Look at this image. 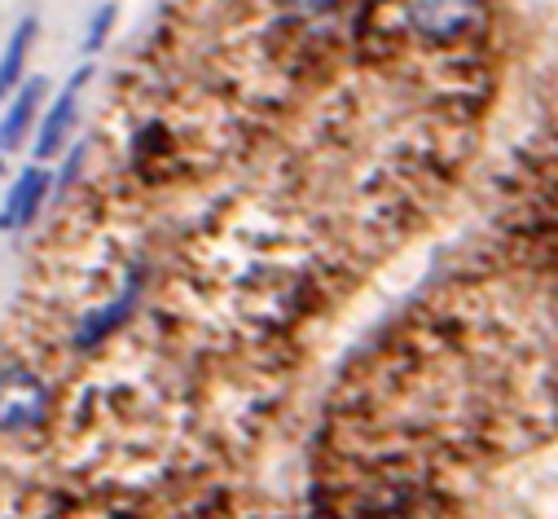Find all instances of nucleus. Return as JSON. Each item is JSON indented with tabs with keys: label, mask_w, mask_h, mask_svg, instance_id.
I'll return each instance as SVG.
<instances>
[{
	"label": "nucleus",
	"mask_w": 558,
	"mask_h": 519,
	"mask_svg": "<svg viewBox=\"0 0 558 519\" xmlns=\"http://www.w3.org/2000/svg\"><path fill=\"white\" fill-rule=\"evenodd\" d=\"M0 168H5V150H0Z\"/></svg>",
	"instance_id": "obj_10"
},
{
	"label": "nucleus",
	"mask_w": 558,
	"mask_h": 519,
	"mask_svg": "<svg viewBox=\"0 0 558 519\" xmlns=\"http://www.w3.org/2000/svg\"><path fill=\"white\" fill-rule=\"evenodd\" d=\"M484 14V0H404V27L417 40L449 45L466 36Z\"/></svg>",
	"instance_id": "obj_2"
},
{
	"label": "nucleus",
	"mask_w": 558,
	"mask_h": 519,
	"mask_svg": "<svg viewBox=\"0 0 558 519\" xmlns=\"http://www.w3.org/2000/svg\"><path fill=\"white\" fill-rule=\"evenodd\" d=\"M136 300H142V269H136L128 282H123V291L110 300V304H101V309H93V313H84L80 322H75V335H71V348L75 352H93V348H101L132 313H136Z\"/></svg>",
	"instance_id": "obj_4"
},
{
	"label": "nucleus",
	"mask_w": 558,
	"mask_h": 519,
	"mask_svg": "<svg viewBox=\"0 0 558 519\" xmlns=\"http://www.w3.org/2000/svg\"><path fill=\"white\" fill-rule=\"evenodd\" d=\"M49 414H53V393L36 370L27 365L0 370V432L5 436L36 432L49 423Z\"/></svg>",
	"instance_id": "obj_1"
},
{
	"label": "nucleus",
	"mask_w": 558,
	"mask_h": 519,
	"mask_svg": "<svg viewBox=\"0 0 558 519\" xmlns=\"http://www.w3.org/2000/svg\"><path fill=\"white\" fill-rule=\"evenodd\" d=\"M88 80H93V67H88V62H84V67H75V71H71V80L58 88L53 106L40 114V128H36V146H32L40 164L66 150V142H71V128H75V114H80V93L88 88Z\"/></svg>",
	"instance_id": "obj_3"
},
{
	"label": "nucleus",
	"mask_w": 558,
	"mask_h": 519,
	"mask_svg": "<svg viewBox=\"0 0 558 519\" xmlns=\"http://www.w3.org/2000/svg\"><path fill=\"white\" fill-rule=\"evenodd\" d=\"M45 93H49V80L45 75H27L19 84V93L10 97V110L0 114V150H19L27 142V133L40 119V106H45Z\"/></svg>",
	"instance_id": "obj_6"
},
{
	"label": "nucleus",
	"mask_w": 558,
	"mask_h": 519,
	"mask_svg": "<svg viewBox=\"0 0 558 519\" xmlns=\"http://www.w3.org/2000/svg\"><path fill=\"white\" fill-rule=\"evenodd\" d=\"M49 198H53V172L36 159L32 168L19 172V181H14L10 194H5V203H0V233L27 229V225L40 216V207H45Z\"/></svg>",
	"instance_id": "obj_5"
},
{
	"label": "nucleus",
	"mask_w": 558,
	"mask_h": 519,
	"mask_svg": "<svg viewBox=\"0 0 558 519\" xmlns=\"http://www.w3.org/2000/svg\"><path fill=\"white\" fill-rule=\"evenodd\" d=\"M119 10L114 5H97V14L88 19V36H84V53H97L106 40H110V27H114Z\"/></svg>",
	"instance_id": "obj_9"
},
{
	"label": "nucleus",
	"mask_w": 558,
	"mask_h": 519,
	"mask_svg": "<svg viewBox=\"0 0 558 519\" xmlns=\"http://www.w3.org/2000/svg\"><path fill=\"white\" fill-rule=\"evenodd\" d=\"M84 164H88V142L66 146V155H62V164H58V172H53V198H66V194H71V185L80 181Z\"/></svg>",
	"instance_id": "obj_8"
},
{
	"label": "nucleus",
	"mask_w": 558,
	"mask_h": 519,
	"mask_svg": "<svg viewBox=\"0 0 558 519\" xmlns=\"http://www.w3.org/2000/svg\"><path fill=\"white\" fill-rule=\"evenodd\" d=\"M36 36H40V23H36V14H27V19L14 27V36L5 40V53H0V97H5V101L19 93V84H23V75H27V58H32Z\"/></svg>",
	"instance_id": "obj_7"
}]
</instances>
